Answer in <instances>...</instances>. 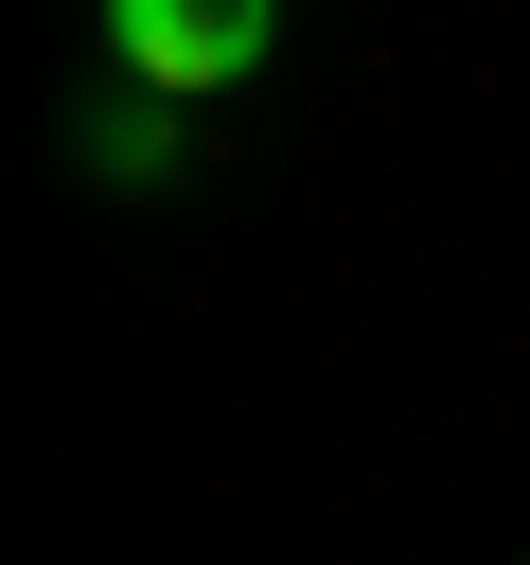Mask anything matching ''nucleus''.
I'll return each instance as SVG.
<instances>
[{"label":"nucleus","mask_w":530,"mask_h":565,"mask_svg":"<svg viewBox=\"0 0 530 565\" xmlns=\"http://www.w3.org/2000/svg\"><path fill=\"white\" fill-rule=\"evenodd\" d=\"M88 177L159 194V177H177V106H88Z\"/></svg>","instance_id":"2"},{"label":"nucleus","mask_w":530,"mask_h":565,"mask_svg":"<svg viewBox=\"0 0 530 565\" xmlns=\"http://www.w3.org/2000/svg\"><path fill=\"white\" fill-rule=\"evenodd\" d=\"M265 0H106V53L141 71V88H230V71H265Z\"/></svg>","instance_id":"1"}]
</instances>
